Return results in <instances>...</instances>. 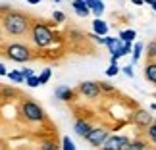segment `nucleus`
Wrapping results in <instances>:
<instances>
[{
  "instance_id": "obj_1",
  "label": "nucleus",
  "mask_w": 156,
  "mask_h": 150,
  "mask_svg": "<svg viewBox=\"0 0 156 150\" xmlns=\"http://www.w3.org/2000/svg\"><path fill=\"white\" fill-rule=\"evenodd\" d=\"M2 21V27L4 31L10 35V37H25V35L31 31V17H29L25 12H17V10H12L8 12L6 16L0 17Z\"/></svg>"
},
{
  "instance_id": "obj_2",
  "label": "nucleus",
  "mask_w": 156,
  "mask_h": 150,
  "mask_svg": "<svg viewBox=\"0 0 156 150\" xmlns=\"http://www.w3.org/2000/svg\"><path fill=\"white\" fill-rule=\"evenodd\" d=\"M29 37H31V43L37 46V48H46V46H50L54 43V33L52 29L46 25L44 21H33L31 25V31H29Z\"/></svg>"
},
{
  "instance_id": "obj_3",
  "label": "nucleus",
  "mask_w": 156,
  "mask_h": 150,
  "mask_svg": "<svg viewBox=\"0 0 156 150\" xmlns=\"http://www.w3.org/2000/svg\"><path fill=\"white\" fill-rule=\"evenodd\" d=\"M4 56L12 60V62H20V64H25V62H31L35 58L33 48L25 43H10V44H4Z\"/></svg>"
},
{
  "instance_id": "obj_4",
  "label": "nucleus",
  "mask_w": 156,
  "mask_h": 150,
  "mask_svg": "<svg viewBox=\"0 0 156 150\" xmlns=\"http://www.w3.org/2000/svg\"><path fill=\"white\" fill-rule=\"evenodd\" d=\"M20 113H21V117L25 119V121L29 123H43L46 121V113L43 110V106L39 104V102H35L31 98H27L21 102V106H20Z\"/></svg>"
},
{
  "instance_id": "obj_5",
  "label": "nucleus",
  "mask_w": 156,
  "mask_h": 150,
  "mask_svg": "<svg viewBox=\"0 0 156 150\" xmlns=\"http://www.w3.org/2000/svg\"><path fill=\"white\" fill-rule=\"evenodd\" d=\"M131 146V139L125 135H110L108 141L104 142L100 150H129Z\"/></svg>"
},
{
  "instance_id": "obj_6",
  "label": "nucleus",
  "mask_w": 156,
  "mask_h": 150,
  "mask_svg": "<svg viewBox=\"0 0 156 150\" xmlns=\"http://www.w3.org/2000/svg\"><path fill=\"white\" fill-rule=\"evenodd\" d=\"M129 119H131V123H133L135 127H141V129H147V127H151V125L154 123L152 113L148 110H143V108H137V110L131 113Z\"/></svg>"
},
{
  "instance_id": "obj_7",
  "label": "nucleus",
  "mask_w": 156,
  "mask_h": 150,
  "mask_svg": "<svg viewBox=\"0 0 156 150\" xmlns=\"http://www.w3.org/2000/svg\"><path fill=\"white\" fill-rule=\"evenodd\" d=\"M108 137H110V133H108V129L106 127H93L91 129V133L87 135V142L91 146H94V148H100L104 145V142L108 141Z\"/></svg>"
},
{
  "instance_id": "obj_8",
  "label": "nucleus",
  "mask_w": 156,
  "mask_h": 150,
  "mask_svg": "<svg viewBox=\"0 0 156 150\" xmlns=\"http://www.w3.org/2000/svg\"><path fill=\"white\" fill-rule=\"evenodd\" d=\"M77 92L83 94L85 98H98L100 92H102V89H100V85L97 81H83L79 83V87H77Z\"/></svg>"
},
{
  "instance_id": "obj_9",
  "label": "nucleus",
  "mask_w": 156,
  "mask_h": 150,
  "mask_svg": "<svg viewBox=\"0 0 156 150\" xmlns=\"http://www.w3.org/2000/svg\"><path fill=\"white\" fill-rule=\"evenodd\" d=\"M75 96H77V91H73V89H69V87H66V85L56 87V98L58 100L71 102V100H75Z\"/></svg>"
},
{
  "instance_id": "obj_10",
  "label": "nucleus",
  "mask_w": 156,
  "mask_h": 150,
  "mask_svg": "<svg viewBox=\"0 0 156 150\" xmlns=\"http://www.w3.org/2000/svg\"><path fill=\"white\" fill-rule=\"evenodd\" d=\"M73 129H75V133L81 137V139H87V135L91 133V129H93V125L87 121V119H83V117H77L75 119V123H73Z\"/></svg>"
},
{
  "instance_id": "obj_11",
  "label": "nucleus",
  "mask_w": 156,
  "mask_h": 150,
  "mask_svg": "<svg viewBox=\"0 0 156 150\" xmlns=\"http://www.w3.org/2000/svg\"><path fill=\"white\" fill-rule=\"evenodd\" d=\"M71 6H73L75 14L79 17H87L89 14H93L91 8H89V4H87V0H71Z\"/></svg>"
},
{
  "instance_id": "obj_12",
  "label": "nucleus",
  "mask_w": 156,
  "mask_h": 150,
  "mask_svg": "<svg viewBox=\"0 0 156 150\" xmlns=\"http://www.w3.org/2000/svg\"><path fill=\"white\" fill-rule=\"evenodd\" d=\"M145 79L148 83H152V85H156V62L154 60H148L145 65Z\"/></svg>"
},
{
  "instance_id": "obj_13",
  "label": "nucleus",
  "mask_w": 156,
  "mask_h": 150,
  "mask_svg": "<svg viewBox=\"0 0 156 150\" xmlns=\"http://www.w3.org/2000/svg\"><path fill=\"white\" fill-rule=\"evenodd\" d=\"M93 33L106 37V35H108V23L102 21L100 17H94V21H93Z\"/></svg>"
},
{
  "instance_id": "obj_14",
  "label": "nucleus",
  "mask_w": 156,
  "mask_h": 150,
  "mask_svg": "<svg viewBox=\"0 0 156 150\" xmlns=\"http://www.w3.org/2000/svg\"><path fill=\"white\" fill-rule=\"evenodd\" d=\"M89 8H91V12L94 14V17H100L104 14V2L102 0H87Z\"/></svg>"
},
{
  "instance_id": "obj_15",
  "label": "nucleus",
  "mask_w": 156,
  "mask_h": 150,
  "mask_svg": "<svg viewBox=\"0 0 156 150\" xmlns=\"http://www.w3.org/2000/svg\"><path fill=\"white\" fill-rule=\"evenodd\" d=\"M39 150H60V145L54 137H48V139H43L39 142Z\"/></svg>"
},
{
  "instance_id": "obj_16",
  "label": "nucleus",
  "mask_w": 156,
  "mask_h": 150,
  "mask_svg": "<svg viewBox=\"0 0 156 150\" xmlns=\"http://www.w3.org/2000/svg\"><path fill=\"white\" fill-rule=\"evenodd\" d=\"M106 46L112 54H116L119 50V46H122V39L119 37H106Z\"/></svg>"
},
{
  "instance_id": "obj_17",
  "label": "nucleus",
  "mask_w": 156,
  "mask_h": 150,
  "mask_svg": "<svg viewBox=\"0 0 156 150\" xmlns=\"http://www.w3.org/2000/svg\"><path fill=\"white\" fill-rule=\"evenodd\" d=\"M17 96V89L14 87H0V98H16Z\"/></svg>"
},
{
  "instance_id": "obj_18",
  "label": "nucleus",
  "mask_w": 156,
  "mask_h": 150,
  "mask_svg": "<svg viewBox=\"0 0 156 150\" xmlns=\"http://www.w3.org/2000/svg\"><path fill=\"white\" fill-rule=\"evenodd\" d=\"M147 141L145 139H141V137H137V139H131V146L129 150H147Z\"/></svg>"
},
{
  "instance_id": "obj_19",
  "label": "nucleus",
  "mask_w": 156,
  "mask_h": 150,
  "mask_svg": "<svg viewBox=\"0 0 156 150\" xmlns=\"http://www.w3.org/2000/svg\"><path fill=\"white\" fill-rule=\"evenodd\" d=\"M135 37H137V33L133 31V29H125V31L119 33V39H122L123 43H133Z\"/></svg>"
},
{
  "instance_id": "obj_20",
  "label": "nucleus",
  "mask_w": 156,
  "mask_h": 150,
  "mask_svg": "<svg viewBox=\"0 0 156 150\" xmlns=\"http://www.w3.org/2000/svg\"><path fill=\"white\" fill-rule=\"evenodd\" d=\"M145 133H147V139L156 146V123H152L151 127H147V129H145Z\"/></svg>"
},
{
  "instance_id": "obj_21",
  "label": "nucleus",
  "mask_w": 156,
  "mask_h": 150,
  "mask_svg": "<svg viewBox=\"0 0 156 150\" xmlns=\"http://www.w3.org/2000/svg\"><path fill=\"white\" fill-rule=\"evenodd\" d=\"M8 79H12L14 83H25V77L21 71H8Z\"/></svg>"
},
{
  "instance_id": "obj_22",
  "label": "nucleus",
  "mask_w": 156,
  "mask_h": 150,
  "mask_svg": "<svg viewBox=\"0 0 156 150\" xmlns=\"http://www.w3.org/2000/svg\"><path fill=\"white\" fill-rule=\"evenodd\" d=\"M50 77H52V69H50V68H44V69L39 73V81H41V85L48 83V79H50Z\"/></svg>"
},
{
  "instance_id": "obj_23",
  "label": "nucleus",
  "mask_w": 156,
  "mask_h": 150,
  "mask_svg": "<svg viewBox=\"0 0 156 150\" xmlns=\"http://www.w3.org/2000/svg\"><path fill=\"white\" fill-rule=\"evenodd\" d=\"M147 58L148 60L156 58V40H151V43L147 44Z\"/></svg>"
},
{
  "instance_id": "obj_24",
  "label": "nucleus",
  "mask_w": 156,
  "mask_h": 150,
  "mask_svg": "<svg viewBox=\"0 0 156 150\" xmlns=\"http://www.w3.org/2000/svg\"><path fill=\"white\" fill-rule=\"evenodd\" d=\"M141 54H143V44L141 43H135V46H133V64L139 62Z\"/></svg>"
},
{
  "instance_id": "obj_25",
  "label": "nucleus",
  "mask_w": 156,
  "mask_h": 150,
  "mask_svg": "<svg viewBox=\"0 0 156 150\" xmlns=\"http://www.w3.org/2000/svg\"><path fill=\"white\" fill-rule=\"evenodd\" d=\"M62 150H75V142L69 139V137H64L62 139Z\"/></svg>"
},
{
  "instance_id": "obj_26",
  "label": "nucleus",
  "mask_w": 156,
  "mask_h": 150,
  "mask_svg": "<svg viewBox=\"0 0 156 150\" xmlns=\"http://www.w3.org/2000/svg\"><path fill=\"white\" fill-rule=\"evenodd\" d=\"M25 83H27V87H31V89H35V87H41L39 75H31V77H29V79H27Z\"/></svg>"
},
{
  "instance_id": "obj_27",
  "label": "nucleus",
  "mask_w": 156,
  "mask_h": 150,
  "mask_svg": "<svg viewBox=\"0 0 156 150\" xmlns=\"http://www.w3.org/2000/svg\"><path fill=\"white\" fill-rule=\"evenodd\" d=\"M119 73V65L118 64H110V68L106 69V77H114Z\"/></svg>"
},
{
  "instance_id": "obj_28",
  "label": "nucleus",
  "mask_w": 156,
  "mask_h": 150,
  "mask_svg": "<svg viewBox=\"0 0 156 150\" xmlns=\"http://www.w3.org/2000/svg\"><path fill=\"white\" fill-rule=\"evenodd\" d=\"M98 85H100V89H102V92H114V91H116V87H114V85H110V83H104V81H100Z\"/></svg>"
},
{
  "instance_id": "obj_29",
  "label": "nucleus",
  "mask_w": 156,
  "mask_h": 150,
  "mask_svg": "<svg viewBox=\"0 0 156 150\" xmlns=\"http://www.w3.org/2000/svg\"><path fill=\"white\" fill-rule=\"evenodd\" d=\"M52 19H54V23H64L66 21V16L62 14V12H54V14H52Z\"/></svg>"
},
{
  "instance_id": "obj_30",
  "label": "nucleus",
  "mask_w": 156,
  "mask_h": 150,
  "mask_svg": "<svg viewBox=\"0 0 156 150\" xmlns=\"http://www.w3.org/2000/svg\"><path fill=\"white\" fill-rule=\"evenodd\" d=\"M12 10H14V8H12L10 4H2V6H0V17L6 16V14H8V12H12Z\"/></svg>"
},
{
  "instance_id": "obj_31",
  "label": "nucleus",
  "mask_w": 156,
  "mask_h": 150,
  "mask_svg": "<svg viewBox=\"0 0 156 150\" xmlns=\"http://www.w3.org/2000/svg\"><path fill=\"white\" fill-rule=\"evenodd\" d=\"M123 73L127 75V77H133L135 75L133 73V64H131V65H125V68H123Z\"/></svg>"
},
{
  "instance_id": "obj_32",
  "label": "nucleus",
  "mask_w": 156,
  "mask_h": 150,
  "mask_svg": "<svg viewBox=\"0 0 156 150\" xmlns=\"http://www.w3.org/2000/svg\"><path fill=\"white\" fill-rule=\"evenodd\" d=\"M21 73H23V77H25V81H27V79H29L31 75H35L31 68H25V69H21Z\"/></svg>"
},
{
  "instance_id": "obj_33",
  "label": "nucleus",
  "mask_w": 156,
  "mask_h": 150,
  "mask_svg": "<svg viewBox=\"0 0 156 150\" xmlns=\"http://www.w3.org/2000/svg\"><path fill=\"white\" fill-rule=\"evenodd\" d=\"M145 4H151V8L156 12V0H145Z\"/></svg>"
},
{
  "instance_id": "obj_34",
  "label": "nucleus",
  "mask_w": 156,
  "mask_h": 150,
  "mask_svg": "<svg viewBox=\"0 0 156 150\" xmlns=\"http://www.w3.org/2000/svg\"><path fill=\"white\" fill-rule=\"evenodd\" d=\"M0 75H8V69L4 68V64H0Z\"/></svg>"
},
{
  "instance_id": "obj_35",
  "label": "nucleus",
  "mask_w": 156,
  "mask_h": 150,
  "mask_svg": "<svg viewBox=\"0 0 156 150\" xmlns=\"http://www.w3.org/2000/svg\"><path fill=\"white\" fill-rule=\"evenodd\" d=\"M4 33H6V31H4V27H2V21H0V43H2V37H4Z\"/></svg>"
},
{
  "instance_id": "obj_36",
  "label": "nucleus",
  "mask_w": 156,
  "mask_h": 150,
  "mask_svg": "<svg viewBox=\"0 0 156 150\" xmlns=\"http://www.w3.org/2000/svg\"><path fill=\"white\" fill-rule=\"evenodd\" d=\"M131 2H133L135 6H143V4H145V0H131Z\"/></svg>"
},
{
  "instance_id": "obj_37",
  "label": "nucleus",
  "mask_w": 156,
  "mask_h": 150,
  "mask_svg": "<svg viewBox=\"0 0 156 150\" xmlns=\"http://www.w3.org/2000/svg\"><path fill=\"white\" fill-rule=\"evenodd\" d=\"M27 2H29V4H39L41 0H27Z\"/></svg>"
},
{
  "instance_id": "obj_38",
  "label": "nucleus",
  "mask_w": 156,
  "mask_h": 150,
  "mask_svg": "<svg viewBox=\"0 0 156 150\" xmlns=\"http://www.w3.org/2000/svg\"><path fill=\"white\" fill-rule=\"evenodd\" d=\"M151 110H152V112H156V102H154V104H151Z\"/></svg>"
},
{
  "instance_id": "obj_39",
  "label": "nucleus",
  "mask_w": 156,
  "mask_h": 150,
  "mask_svg": "<svg viewBox=\"0 0 156 150\" xmlns=\"http://www.w3.org/2000/svg\"><path fill=\"white\" fill-rule=\"evenodd\" d=\"M56 2H62V0H56Z\"/></svg>"
},
{
  "instance_id": "obj_40",
  "label": "nucleus",
  "mask_w": 156,
  "mask_h": 150,
  "mask_svg": "<svg viewBox=\"0 0 156 150\" xmlns=\"http://www.w3.org/2000/svg\"><path fill=\"white\" fill-rule=\"evenodd\" d=\"M154 123H156V117H154Z\"/></svg>"
}]
</instances>
